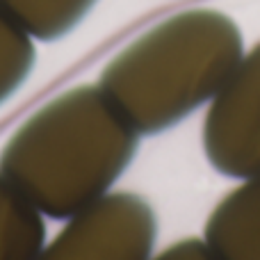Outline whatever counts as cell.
Masks as SVG:
<instances>
[{
	"label": "cell",
	"instance_id": "obj_8",
	"mask_svg": "<svg viewBox=\"0 0 260 260\" xmlns=\"http://www.w3.org/2000/svg\"><path fill=\"white\" fill-rule=\"evenodd\" d=\"M35 57L32 37L0 7V103L25 82Z\"/></svg>",
	"mask_w": 260,
	"mask_h": 260
},
{
	"label": "cell",
	"instance_id": "obj_3",
	"mask_svg": "<svg viewBox=\"0 0 260 260\" xmlns=\"http://www.w3.org/2000/svg\"><path fill=\"white\" fill-rule=\"evenodd\" d=\"M157 221L130 192H110L67 219L37 260H151Z\"/></svg>",
	"mask_w": 260,
	"mask_h": 260
},
{
	"label": "cell",
	"instance_id": "obj_7",
	"mask_svg": "<svg viewBox=\"0 0 260 260\" xmlns=\"http://www.w3.org/2000/svg\"><path fill=\"white\" fill-rule=\"evenodd\" d=\"M96 0H0V7L32 37L55 41L89 14Z\"/></svg>",
	"mask_w": 260,
	"mask_h": 260
},
{
	"label": "cell",
	"instance_id": "obj_2",
	"mask_svg": "<svg viewBox=\"0 0 260 260\" xmlns=\"http://www.w3.org/2000/svg\"><path fill=\"white\" fill-rule=\"evenodd\" d=\"M242 57L233 18L187 9L123 48L103 69L99 87L139 135H155L215 99Z\"/></svg>",
	"mask_w": 260,
	"mask_h": 260
},
{
	"label": "cell",
	"instance_id": "obj_6",
	"mask_svg": "<svg viewBox=\"0 0 260 260\" xmlns=\"http://www.w3.org/2000/svg\"><path fill=\"white\" fill-rule=\"evenodd\" d=\"M44 242L41 212L0 174V260H37Z\"/></svg>",
	"mask_w": 260,
	"mask_h": 260
},
{
	"label": "cell",
	"instance_id": "obj_5",
	"mask_svg": "<svg viewBox=\"0 0 260 260\" xmlns=\"http://www.w3.org/2000/svg\"><path fill=\"white\" fill-rule=\"evenodd\" d=\"M203 242L217 260H260V174L217 203Z\"/></svg>",
	"mask_w": 260,
	"mask_h": 260
},
{
	"label": "cell",
	"instance_id": "obj_4",
	"mask_svg": "<svg viewBox=\"0 0 260 260\" xmlns=\"http://www.w3.org/2000/svg\"><path fill=\"white\" fill-rule=\"evenodd\" d=\"M203 151L219 174H260V44L253 46L217 96L203 121Z\"/></svg>",
	"mask_w": 260,
	"mask_h": 260
},
{
	"label": "cell",
	"instance_id": "obj_1",
	"mask_svg": "<svg viewBox=\"0 0 260 260\" xmlns=\"http://www.w3.org/2000/svg\"><path fill=\"white\" fill-rule=\"evenodd\" d=\"M139 133L99 85L37 110L0 153V174L41 212L69 219L110 194L135 157Z\"/></svg>",
	"mask_w": 260,
	"mask_h": 260
},
{
	"label": "cell",
	"instance_id": "obj_9",
	"mask_svg": "<svg viewBox=\"0 0 260 260\" xmlns=\"http://www.w3.org/2000/svg\"><path fill=\"white\" fill-rule=\"evenodd\" d=\"M151 260H217V258L203 240L189 238V240H180V242L167 247L165 251L153 256Z\"/></svg>",
	"mask_w": 260,
	"mask_h": 260
}]
</instances>
